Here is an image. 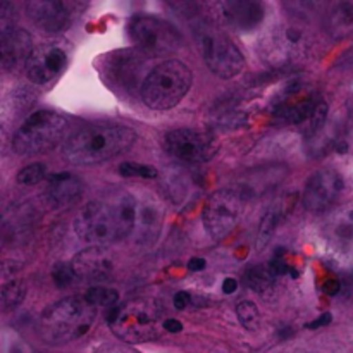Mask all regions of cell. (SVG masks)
<instances>
[{
  "mask_svg": "<svg viewBox=\"0 0 353 353\" xmlns=\"http://www.w3.org/2000/svg\"><path fill=\"white\" fill-rule=\"evenodd\" d=\"M200 55L210 72L223 79H231L245 68V57L230 37L210 24H200L195 30Z\"/></svg>",
  "mask_w": 353,
  "mask_h": 353,
  "instance_id": "52a82bcc",
  "label": "cell"
},
{
  "mask_svg": "<svg viewBox=\"0 0 353 353\" xmlns=\"http://www.w3.org/2000/svg\"><path fill=\"white\" fill-rule=\"evenodd\" d=\"M52 279H54L55 286L61 290L71 286L72 281L76 279V274L74 271H72L71 262H69V264L68 262H59V264L54 268V271H52Z\"/></svg>",
  "mask_w": 353,
  "mask_h": 353,
  "instance_id": "f546056e",
  "label": "cell"
},
{
  "mask_svg": "<svg viewBox=\"0 0 353 353\" xmlns=\"http://www.w3.org/2000/svg\"><path fill=\"white\" fill-rule=\"evenodd\" d=\"M85 296L93 307H114L119 300V293L116 290L103 288V286H93L85 293Z\"/></svg>",
  "mask_w": 353,
  "mask_h": 353,
  "instance_id": "4316f807",
  "label": "cell"
},
{
  "mask_svg": "<svg viewBox=\"0 0 353 353\" xmlns=\"http://www.w3.org/2000/svg\"><path fill=\"white\" fill-rule=\"evenodd\" d=\"M16 23V7L10 2H2L0 6V33L14 30Z\"/></svg>",
  "mask_w": 353,
  "mask_h": 353,
  "instance_id": "4dcf8cb0",
  "label": "cell"
},
{
  "mask_svg": "<svg viewBox=\"0 0 353 353\" xmlns=\"http://www.w3.org/2000/svg\"><path fill=\"white\" fill-rule=\"evenodd\" d=\"M331 321H333V316H331V314H324V316H321L319 319H316L314 323L307 324V327H309V330H319V327L327 326Z\"/></svg>",
  "mask_w": 353,
  "mask_h": 353,
  "instance_id": "836d02e7",
  "label": "cell"
},
{
  "mask_svg": "<svg viewBox=\"0 0 353 353\" xmlns=\"http://www.w3.org/2000/svg\"><path fill=\"white\" fill-rule=\"evenodd\" d=\"M327 26L333 33L343 34L353 26V2H340L331 7Z\"/></svg>",
  "mask_w": 353,
  "mask_h": 353,
  "instance_id": "cb8c5ba5",
  "label": "cell"
},
{
  "mask_svg": "<svg viewBox=\"0 0 353 353\" xmlns=\"http://www.w3.org/2000/svg\"><path fill=\"white\" fill-rule=\"evenodd\" d=\"M278 276L272 272L271 265H254L245 272V283L250 290H254L259 295H268L276 286Z\"/></svg>",
  "mask_w": 353,
  "mask_h": 353,
  "instance_id": "603a6c76",
  "label": "cell"
},
{
  "mask_svg": "<svg viewBox=\"0 0 353 353\" xmlns=\"http://www.w3.org/2000/svg\"><path fill=\"white\" fill-rule=\"evenodd\" d=\"M193 85V74L181 61H165L152 69L141 81L140 95L152 110H169L178 105Z\"/></svg>",
  "mask_w": 353,
  "mask_h": 353,
  "instance_id": "5b68a950",
  "label": "cell"
},
{
  "mask_svg": "<svg viewBox=\"0 0 353 353\" xmlns=\"http://www.w3.org/2000/svg\"><path fill=\"white\" fill-rule=\"evenodd\" d=\"M165 152L185 164H200L216 155L217 141L212 134L192 128H179L164 138Z\"/></svg>",
  "mask_w": 353,
  "mask_h": 353,
  "instance_id": "30bf717a",
  "label": "cell"
},
{
  "mask_svg": "<svg viewBox=\"0 0 353 353\" xmlns=\"http://www.w3.org/2000/svg\"><path fill=\"white\" fill-rule=\"evenodd\" d=\"M236 316L241 326L247 331H259L262 326V317L257 305L250 300H243L236 305Z\"/></svg>",
  "mask_w": 353,
  "mask_h": 353,
  "instance_id": "484cf974",
  "label": "cell"
},
{
  "mask_svg": "<svg viewBox=\"0 0 353 353\" xmlns=\"http://www.w3.org/2000/svg\"><path fill=\"white\" fill-rule=\"evenodd\" d=\"M31 48V34L21 28L0 33V62L6 71L16 68L21 61H28Z\"/></svg>",
  "mask_w": 353,
  "mask_h": 353,
  "instance_id": "ac0fdd59",
  "label": "cell"
},
{
  "mask_svg": "<svg viewBox=\"0 0 353 353\" xmlns=\"http://www.w3.org/2000/svg\"><path fill=\"white\" fill-rule=\"evenodd\" d=\"M336 150L340 152V154H345V152H347V143H345V141H340V143L336 145Z\"/></svg>",
  "mask_w": 353,
  "mask_h": 353,
  "instance_id": "74e56055",
  "label": "cell"
},
{
  "mask_svg": "<svg viewBox=\"0 0 353 353\" xmlns=\"http://www.w3.org/2000/svg\"><path fill=\"white\" fill-rule=\"evenodd\" d=\"M97 307L85 295L62 299L52 303L40 317V336L50 345H65L79 340L92 330Z\"/></svg>",
  "mask_w": 353,
  "mask_h": 353,
  "instance_id": "3957f363",
  "label": "cell"
},
{
  "mask_svg": "<svg viewBox=\"0 0 353 353\" xmlns=\"http://www.w3.org/2000/svg\"><path fill=\"white\" fill-rule=\"evenodd\" d=\"M162 217H164V212L157 202H152V200L138 202L137 224H134V231H138V241L152 243L161 231Z\"/></svg>",
  "mask_w": 353,
  "mask_h": 353,
  "instance_id": "d6986e66",
  "label": "cell"
},
{
  "mask_svg": "<svg viewBox=\"0 0 353 353\" xmlns=\"http://www.w3.org/2000/svg\"><path fill=\"white\" fill-rule=\"evenodd\" d=\"M324 236L333 250L340 254L353 252V205H345L331 214L324 224Z\"/></svg>",
  "mask_w": 353,
  "mask_h": 353,
  "instance_id": "e0dca14e",
  "label": "cell"
},
{
  "mask_svg": "<svg viewBox=\"0 0 353 353\" xmlns=\"http://www.w3.org/2000/svg\"><path fill=\"white\" fill-rule=\"evenodd\" d=\"M205 265H207L205 259H200V257L192 259V261L188 262V269H190V271H193V272L203 271V269H205Z\"/></svg>",
  "mask_w": 353,
  "mask_h": 353,
  "instance_id": "d590c367",
  "label": "cell"
},
{
  "mask_svg": "<svg viewBox=\"0 0 353 353\" xmlns=\"http://www.w3.org/2000/svg\"><path fill=\"white\" fill-rule=\"evenodd\" d=\"M345 190V179L334 169H321L310 176L303 188V205L310 212H324L338 202Z\"/></svg>",
  "mask_w": 353,
  "mask_h": 353,
  "instance_id": "5bb4252c",
  "label": "cell"
},
{
  "mask_svg": "<svg viewBox=\"0 0 353 353\" xmlns=\"http://www.w3.org/2000/svg\"><path fill=\"white\" fill-rule=\"evenodd\" d=\"M110 331L128 345H141L154 341L164 330L161 309L152 300H131L114 307L107 317Z\"/></svg>",
  "mask_w": 353,
  "mask_h": 353,
  "instance_id": "277c9868",
  "label": "cell"
},
{
  "mask_svg": "<svg viewBox=\"0 0 353 353\" xmlns=\"http://www.w3.org/2000/svg\"><path fill=\"white\" fill-rule=\"evenodd\" d=\"M243 214V196L238 190L224 188L212 193L203 207V228L212 240H223L238 226Z\"/></svg>",
  "mask_w": 353,
  "mask_h": 353,
  "instance_id": "ba28073f",
  "label": "cell"
},
{
  "mask_svg": "<svg viewBox=\"0 0 353 353\" xmlns=\"http://www.w3.org/2000/svg\"><path fill=\"white\" fill-rule=\"evenodd\" d=\"M236 288H238L236 279H233V278H226V279H224L223 292L226 293V295H231V293H234V292H236Z\"/></svg>",
  "mask_w": 353,
  "mask_h": 353,
  "instance_id": "8d00e7d4",
  "label": "cell"
},
{
  "mask_svg": "<svg viewBox=\"0 0 353 353\" xmlns=\"http://www.w3.org/2000/svg\"><path fill=\"white\" fill-rule=\"evenodd\" d=\"M172 302H174L176 309H179V310L186 309V307L192 303V295H190V293H186V292H179V293H176L174 300H172Z\"/></svg>",
  "mask_w": 353,
  "mask_h": 353,
  "instance_id": "1f68e13d",
  "label": "cell"
},
{
  "mask_svg": "<svg viewBox=\"0 0 353 353\" xmlns=\"http://www.w3.org/2000/svg\"><path fill=\"white\" fill-rule=\"evenodd\" d=\"M164 331H168V333H181L183 324L176 319H165L164 321Z\"/></svg>",
  "mask_w": 353,
  "mask_h": 353,
  "instance_id": "e575fe53",
  "label": "cell"
},
{
  "mask_svg": "<svg viewBox=\"0 0 353 353\" xmlns=\"http://www.w3.org/2000/svg\"><path fill=\"white\" fill-rule=\"evenodd\" d=\"M119 174L126 176V178H145V179H154L157 178L159 172L154 165L147 164H133V162H124L119 168Z\"/></svg>",
  "mask_w": 353,
  "mask_h": 353,
  "instance_id": "f1b7e54d",
  "label": "cell"
},
{
  "mask_svg": "<svg viewBox=\"0 0 353 353\" xmlns=\"http://www.w3.org/2000/svg\"><path fill=\"white\" fill-rule=\"evenodd\" d=\"M76 278L86 283H102L110 278L114 261L102 247H90L78 252L71 261Z\"/></svg>",
  "mask_w": 353,
  "mask_h": 353,
  "instance_id": "9a60e30c",
  "label": "cell"
},
{
  "mask_svg": "<svg viewBox=\"0 0 353 353\" xmlns=\"http://www.w3.org/2000/svg\"><path fill=\"white\" fill-rule=\"evenodd\" d=\"M138 200L130 193H116L90 202L74 219L78 238L92 247H107L134 231Z\"/></svg>",
  "mask_w": 353,
  "mask_h": 353,
  "instance_id": "6da1fadb",
  "label": "cell"
},
{
  "mask_svg": "<svg viewBox=\"0 0 353 353\" xmlns=\"http://www.w3.org/2000/svg\"><path fill=\"white\" fill-rule=\"evenodd\" d=\"M45 176H47V165L31 164V165H26V168H23L19 172H17L16 181L19 183V185L31 186L40 183L41 179H45Z\"/></svg>",
  "mask_w": 353,
  "mask_h": 353,
  "instance_id": "83f0119b",
  "label": "cell"
},
{
  "mask_svg": "<svg viewBox=\"0 0 353 353\" xmlns=\"http://www.w3.org/2000/svg\"><path fill=\"white\" fill-rule=\"evenodd\" d=\"M26 296V285L23 279L12 278L9 281H3L2 285V307L3 310L16 309Z\"/></svg>",
  "mask_w": 353,
  "mask_h": 353,
  "instance_id": "d4e9b609",
  "label": "cell"
},
{
  "mask_svg": "<svg viewBox=\"0 0 353 353\" xmlns=\"http://www.w3.org/2000/svg\"><path fill=\"white\" fill-rule=\"evenodd\" d=\"M324 100L310 86L295 81L286 86L274 103V114L285 123L305 126Z\"/></svg>",
  "mask_w": 353,
  "mask_h": 353,
  "instance_id": "8fae6325",
  "label": "cell"
},
{
  "mask_svg": "<svg viewBox=\"0 0 353 353\" xmlns=\"http://www.w3.org/2000/svg\"><path fill=\"white\" fill-rule=\"evenodd\" d=\"M286 210H288V205L285 202H279L276 205H272L271 209L265 212V216L262 217L261 228H259L257 234V250H264L269 243H271L272 236H274L276 230L281 224L283 217L286 216Z\"/></svg>",
  "mask_w": 353,
  "mask_h": 353,
  "instance_id": "7402d4cb",
  "label": "cell"
},
{
  "mask_svg": "<svg viewBox=\"0 0 353 353\" xmlns=\"http://www.w3.org/2000/svg\"><path fill=\"white\" fill-rule=\"evenodd\" d=\"M131 40L148 55H165L181 45V34L174 26L152 16H137L128 26Z\"/></svg>",
  "mask_w": 353,
  "mask_h": 353,
  "instance_id": "9c48e42d",
  "label": "cell"
},
{
  "mask_svg": "<svg viewBox=\"0 0 353 353\" xmlns=\"http://www.w3.org/2000/svg\"><path fill=\"white\" fill-rule=\"evenodd\" d=\"M137 133L121 124H92L76 131L62 145V155L69 164L95 165L130 150Z\"/></svg>",
  "mask_w": 353,
  "mask_h": 353,
  "instance_id": "7a4b0ae2",
  "label": "cell"
},
{
  "mask_svg": "<svg viewBox=\"0 0 353 353\" xmlns=\"http://www.w3.org/2000/svg\"><path fill=\"white\" fill-rule=\"evenodd\" d=\"M340 290H341V285L338 279H327V281L324 283V293H326V295L334 296L340 293Z\"/></svg>",
  "mask_w": 353,
  "mask_h": 353,
  "instance_id": "d6a6232c",
  "label": "cell"
},
{
  "mask_svg": "<svg viewBox=\"0 0 353 353\" xmlns=\"http://www.w3.org/2000/svg\"><path fill=\"white\" fill-rule=\"evenodd\" d=\"M276 48L281 50V57H299L309 48V38L305 31L296 26H288L276 34Z\"/></svg>",
  "mask_w": 353,
  "mask_h": 353,
  "instance_id": "44dd1931",
  "label": "cell"
},
{
  "mask_svg": "<svg viewBox=\"0 0 353 353\" xmlns=\"http://www.w3.org/2000/svg\"><path fill=\"white\" fill-rule=\"evenodd\" d=\"M217 7L223 23L236 31L255 30L265 16L264 3L257 0H226Z\"/></svg>",
  "mask_w": 353,
  "mask_h": 353,
  "instance_id": "2e32d148",
  "label": "cell"
},
{
  "mask_svg": "<svg viewBox=\"0 0 353 353\" xmlns=\"http://www.w3.org/2000/svg\"><path fill=\"white\" fill-rule=\"evenodd\" d=\"M83 193V186L74 176L71 174H57L50 178V188L48 196L54 205L64 207L69 203L78 202Z\"/></svg>",
  "mask_w": 353,
  "mask_h": 353,
  "instance_id": "ffe728a7",
  "label": "cell"
},
{
  "mask_svg": "<svg viewBox=\"0 0 353 353\" xmlns=\"http://www.w3.org/2000/svg\"><path fill=\"white\" fill-rule=\"evenodd\" d=\"M83 6L79 2L64 0H31L26 6L28 17L37 28L47 33H59L68 30L79 14Z\"/></svg>",
  "mask_w": 353,
  "mask_h": 353,
  "instance_id": "4fadbf2b",
  "label": "cell"
},
{
  "mask_svg": "<svg viewBox=\"0 0 353 353\" xmlns=\"http://www.w3.org/2000/svg\"><path fill=\"white\" fill-rule=\"evenodd\" d=\"M68 62V47L61 41H52V43H41L34 47L28 61L24 62V69L31 83L47 85L64 71Z\"/></svg>",
  "mask_w": 353,
  "mask_h": 353,
  "instance_id": "7c38bea8",
  "label": "cell"
},
{
  "mask_svg": "<svg viewBox=\"0 0 353 353\" xmlns=\"http://www.w3.org/2000/svg\"><path fill=\"white\" fill-rule=\"evenodd\" d=\"M68 131V119L54 110H37L26 117L12 138V148L19 155L43 154L54 148Z\"/></svg>",
  "mask_w": 353,
  "mask_h": 353,
  "instance_id": "8992f818",
  "label": "cell"
}]
</instances>
